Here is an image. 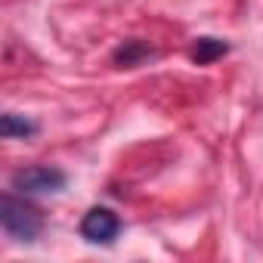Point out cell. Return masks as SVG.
Wrapping results in <instances>:
<instances>
[{
	"mask_svg": "<svg viewBox=\"0 0 263 263\" xmlns=\"http://www.w3.org/2000/svg\"><path fill=\"white\" fill-rule=\"evenodd\" d=\"M0 134H4V140H25V137H34L37 134V124L16 115V111H7L4 118H0Z\"/></svg>",
	"mask_w": 263,
	"mask_h": 263,
	"instance_id": "cell-4",
	"label": "cell"
},
{
	"mask_svg": "<svg viewBox=\"0 0 263 263\" xmlns=\"http://www.w3.org/2000/svg\"><path fill=\"white\" fill-rule=\"evenodd\" d=\"M65 183H68L65 171L53 164H34L13 177V189H19L22 195H53V192H62Z\"/></svg>",
	"mask_w": 263,
	"mask_h": 263,
	"instance_id": "cell-2",
	"label": "cell"
},
{
	"mask_svg": "<svg viewBox=\"0 0 263 263\" xmlns=\"http://www.w3.org/2000/svg\"><path fill=\"white\" fill-rule=\"evenodd\" d=\"M121 232V220L111 208H90L81 220V235L93 245H108Z\"/></svg>",
	"mask_w": 263,
	"mask_h": 263,
	"instance_id": "cell-3",
	"label": "cell"
},
{
	"mask_svg": "<svg viewBox=\"0 0 263 263\" xmlns=\"http://www.w3.org/2000/svg\"><path fill=\"white\" fill-rule=\"evenodd\" d=\"M226 44L223 41H217V37H198L195 41V50H192V59L198 62V65H211L214 59H220V56H226Z\"/></svg>",
	"mask_w": 263,
	"mask_h": 263,
	"instance_id": "cell-5",
	"label": "cell"
},
{
	"mask_svg": "<svg viewBox=\"0 0 263 263\" xmlns=\"http://www.w3.org/2000/svg\"><path fill=\"white\" fill-rule=\"evenodd\" d=\"M152 50L146 47V44H140V41H127L118 53H115V62H124V65H137L140 59H146Z\"/></svg>",
	"mask_w": 263,
	"mask_h": 263,
	"instance_id": "cell-6",
	"label": "cell"
},
{
	"mask_svg": "<svg viewBox=\"0 0 263 263\" xmlns=\"http://www.w3.org/2000/svg\"><path fill=\"white\" fill-rule=\"evenodd\" d=\"M0 226H4L7 238H13L19 245H31L44 232V217H41V211L34 204H28L25 198H16V195L7 192L0 198Z\"/></svg>",
	"mask_w": 263,
	"mask_h": 263,
	"instance_id": "cell-1",
	"label": "cell"
}]
</instances>
